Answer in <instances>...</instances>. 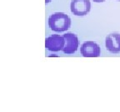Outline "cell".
<instances>
[{
	"instance_id": "obj_1",
	"label": "cell",
	"mask_w": 120,
	"mask_h": 112,
	"mask_svg": "<svg viewBox=\"0 0 120 112\" xmlns=\"http://www.w3.org/2000/svg\"><path fill=\"white\" fill-rule=\"evenodd\" d=\"M49 26L54 32H65L71 26V19L64 13H54L49 18Z\"/></svg>"
},
{
	"instance_id": "obj_2",
	"label": "cell",
	"mask_w": 120,
	"mask_h": 112,
	"mask_svg": "<svg viewBox=\"0 0 120 112\" xmlns=\"http://www.w3.org/2000/svg\"><path fill=\"white\" fill-rule=\"evenodd\" d=\"M70 9L76 16H86L91 9V3L89 0H72Z\"/></svg>"
},
{
	"instance_id": "obj_3",
	"label": "cell",
	"mask_w": 120,
	"mask_h": 112,
	"mask_svg": "<svg viewBox=\"0 0 120 112\" xmlns=\"http://www.w3.org/2000/svg\"><path fill=\"white\" fill-rule=\"evenodd\" d=\"M64 44H65V41H64V36L53 34L45 39V47L50 52L63 51Z\"/></svg>"
},
{
	"instance_id": "obj_4",
	"label": "cell",
	"mask_w": 120,
	"mask_h": 112,
	"mask_svg": "<svg viewBox=\"0 0 120 112\" xmlns=\"http://www.w3.org/2000/svg\"><path fill=\"white\" fill-rule=\"evenodd\" d=\"M80 52L84 57H98L100 56V47L94 42H85L82 44Z\"/></svg>"
},
{
	"instance_id": "obj_5",
	"label": "cell",
	"mask_w": 120,
	"mask_h": 112,
	"mask_svg": "<svg viewBox=\"0 0 120 112\" xmlns=\"http://www.w3.org/2000/svg\"><path fill=\"white\" fill-rule=\"evenodd\" d=\"M64 41H65V44H64L63 52L66 54H73L76 51L78 50L79 47V38L74 33L72 32H68V33L64 34Z\"/></svg>"
},
{
	"instance_id": "obj_6",
	"label": "cell",
	"mask_w": 120,
	"mask_h": 112,
	"mask_svg": "<svg viewBox=\"0 0 120 112\" xmlns=\"http://www.w3.org/2000/svg\"><path fill=\"white\" fill-rule=\"evenodd\" d=\"M105 45L108 51L111 53H118L120 52V34L111 33L106 37Z\"/></svg>"
},
{
	"instance_id": "obj_7",
	"label": "cell",
	"mask_w": 120,
	"mask_h": 112,
	"mask_svg": "<svg viewBox=\"0 0 120 112\" xmlns=\"http://www.w3.org/2000/svg\"><path fill=\"white\" fill-rule=\"evenodd\" d=\"M93 1L95 3H103L104 1H106V0H93Z\"/></svg>"
},
{
	"instance_id": "obj_8",
	"label": "cell",
	"mask_w": 120,
	"mask_h": 112,
	"mask_svg": "<svg viewBox=\"0 0 120 112\" xmlns=\"http://www.w3.org/2000/svg\"><path fill=\"white\" fill-rule=\"evenodd\" d=\"M50 1L51 0H45V3H46V4H49V3H50Z\"/></svg>"
},
{
	"instance_id": "obj_9",
	"label": "cell",
	"mask_w": 120,
	"mask_h": 112,
	"mask_svg": "<svg viewBox=\"0 0 120 112\" xmlns=\"http://www.w3.org/2000/svg\"><path fill=\"white\" fill-rule=\"evenodd\" d=\"M118 1H120V0H118Z\"/></svg>"
}]
</instances>
